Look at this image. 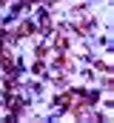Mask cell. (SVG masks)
I'll use <instances>...</instances> for the list:
<instances>
[{"instance_id":"cell-1","label":"cell","mask_w":114,"mask_h":123,"mask_svg":"<svg viewBox=\"0 0 114 123\" xmlns=\"http://www.w3.org/2000/svg\"><path fill=\"white\" fill-rule=\"evenodd\" d=\"M34 31H37V26H34V23H23L17 34H34Z\"/></svg>"}]
</instances>
